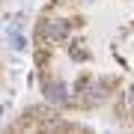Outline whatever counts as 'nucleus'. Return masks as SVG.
I'll return each instance as SVG.
<instances>
[{
    "mask_svg": "<svg viewBox=\"0 0 134 134\" xmlns=\"http://www.w3.org/2000/svg\"><path fill=\"white\" fill-rule=\"evenodd\" d=\"M42 33H45V39H51V42H60V39L69 36V24L66 21H45Z\"/></svg>",
    "mask_w": 134,
    "mask_h": 134,
    "instance_id": "nucleus-1",
    "label": "nucleus"
},
{
    "mask_svg": "<svg viewBox=\"0 0 134 134\" xmlns=\"http://www.w3.org/2000/svg\"><path fill=\"white\" fill-rule=\"evenodd\" d=\"M45 96H48V101H51V104H66V86H63V83H51L48 86V90H45Z\"/></svg>",
    "mask_w": 134,
    "mask_h": 134,
    "instance_id": "nucleus-2",
    "label": "nucleus"
},
{
    "mask_svg": "<svg viewBox=\"0 0 134 134\" xmlns=\"http://www.w3.org/2000/svg\"><path fill=\"white\" fill-rule=\"evenodd\" d=\"M9 45H12L15 51H21V48L27 45V42H24V36H21V33H18L15 27H9Z\"/></svg>",
    "mask_w": 134,
    "mask_h": 134,
    "instance_id": "nucleus-3",
    "label": "nucleus"
},
{
    "mask_svg": "<svg viewBox=\"0 0 134 134\" xmlns=\"http://www.w3.org/2000/svg\"><path fill=\"white\" fill-rule=\"evenodd\" d=\"M128 107H134V86L128 90Z\"/></svg>",
    "mask_w": 134,
    "mask_h": 134,
    "instance_id": "nucleus-4",
    "label": "nucleus"
},
{
    "mask_svg": "<svg viewBox=\"0 0 134 134\" xmlns=\"http://www.w3.org/2000/svg\"><path fill=\"white\" fill-rule=\"evenodd\" d=\"M0 113H3V107H0Z\"/></svg>",
    "mask_w": 134,
    "mask_h": 134,
    "instance_id": "nucleus-5",
    "label": "nucleus"
}]
</instances>
